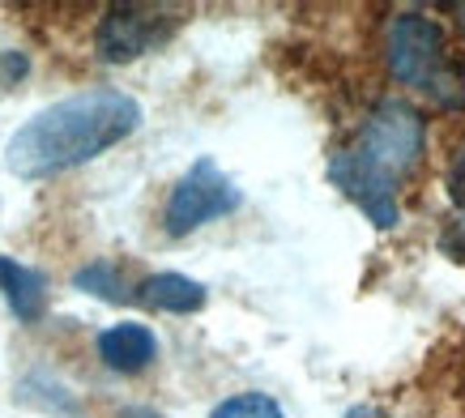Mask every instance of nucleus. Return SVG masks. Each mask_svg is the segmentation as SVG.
I'll list each match as a JSON object with an SVG mask.
<instances>
[{"instance_id":"14","label":"nucleus","mask_w":465,"mask_h":418,"mask_svg":"<svg viewBox=\"0 0 465 418\" xmlns=\"http://www.w3.org/2000/svg\"><path fill=\"white\" fill-rule=\"evenodd\" d=\"M115 418H167V414H158V410H150V405H120Z\"/></svg>"},{"instance_id":"11","label":"nucleus","mask_w":465,"mask_h":418,"mask_svg":"<svg viewBox=\"0 0 465 418\" xmlns=\"http://www.w3.org/2000/svg\"><path fill=\"white\" fill-rule=\"evenodd\" d=\"M440 244H444V252H452L457 261H465V209L449 223V231H444V239H440Z\"/></svg>"},{"instance_id":"2","label":"nucleus","mask_w":465,"mask_h":418,"mask_svg":"<svg viewBox=\"0 0 465 418\" xmlns=\"http://www.w3.org/2000/svg\"><path fill=\"white\" fill-rule=\"evenodd\" d=\"M427 150V120L406 98H381L367 112L359 137L329 158L333 188L351 196L381 231L401 223L397 193Z\"/></svg>"},{"instance_id":"5","label":"nucleus","mask_w":465,"mask_h":418,"mask_svg":"<svg viewBox=\"0 0 465 418\" xmlns=\"http://www.w3.org/2000/svg\"><path fill=\"white\" fill-rule=\"evenodd\" d=\"M180 17L175 9H163V5H115L107 9L94 30V52L107 65H128V60L154 52L175 35Z\"/></svg>"},{"instance_id":"13","label":"nucleus","mask_w":465,"mask_h":418,"mask_svg":"<svg viewBox=\"0 0 465 418\" xmlns=\"http://www.w3.org/2000/svg\"><path fill=\"white\" fill-rule=\"evenodd\" d=\"M0 73H5V77H22V73H26V56H14V52L0 56Z\"/></svg>"},{"instance_id":"4","label":"nucleus","mask_w":465,"mask_h":418,"mask_svg":"<svg viewBox=\"0 0 465 418\" xmlns=\"http://www.w3.org/2000/svg\"><path fill=\"white\" fill-rule=\"evenodd\" d=\"M243 205V193L223 175V167L213 158H197L193 167L180 175V184L171 188L167 209H163V226L167 235H193L197 226L226 218Z\"/></svg>"},{"instance_id":"3","label":"nucleus","mask_w":465,"mask_h":418,"mask_svg":"<svg viewBox=\"0 0 465 418\" xmlns=\"http://www.w3.org/2000/svg\"><path fill=\"white\" fill-rule=\"evenodd\" d=\"M389 69H393V77L401 85L419 90V95H431L444 107L465 98L461 73L452 65L444 26L427 14L393 17V26H389Z\"/></svg>"},{"instance_id":"10","label":"nucleus","mask_w":465,"mask_h":418,"mask_svg":"<svg viewBox=\"0 0 465 418\" xmlns=\"http://www.w3.org/2000/svg\"><path fill=\"white\" fill-rule=\"evenodd\" d=\"M210 418H286V414L269 393H235V397L213 405Z\"/></svg>"},{"instance_id":"1","label":"nucleus","mask_w":465,"mask_h":418,"mask_svg":"<svg viewBox=\"0 0 465 418\" xmlns=\"http://www.w3.org/2000/svg\"><path fill=\"white\" fill-rule=\"evenodd\" d=\"M142 120L145 112L133 95L94 85L30 115L5 145V167L22 180H52L128 141Z\"/></svg>"},{"instance_id":"6","label":"nucleus","mask_w":465,"mask_h":418,"mask_svg":"<svg viewBox=\"0 0 465 418\" xmlns=\"http://www.w3.org/2000/svg\"><path fill=\"white\" fill-rule=\"evenodd\" d=\"M99 359L103 367H112L120 376H137L158 359V337L150 324L142 321H120L107 324L99 333Z\"/></svg>"},{"instance_id":"7","label":"nucleus","mask_w":465,"mask_h":418,"mask_svg":"<svg viewBox=\"0 0 465 418\" xmlns=\"http://www.w3.org/2000/svg\"><path fill=\"white\" fill-rule=\"evenodd\" d=\"M0 294L22 324L43 321V312H47V278L39 269L22 265L17 256H0Z\"/></svg>"},{"instance_id":"9","label":"nucleus","mask_w":465,"mask_h":418,"mask_svg":"<svg viewBox=\"0 0 465 418\" xmlns=\"http://www.w3.org/2000/svg\"><path fill=\"white\" fill-rule=\"evenodd\" d=\"M73 286L85 294H94V299H103V304H133L137 299V286L120 274V265H112V261H90L85 269H77L73 274Z\"/></svg>"},{"instance_id":"8","label":"nucleus","mask_w":465,"mask_h":418,"mask_svg":"<svg viewBox=\"0 0 465 418\" xmlns=\"http://www.w3.org/2000/svg\"><path fill=\"white\" fill-rule=\"evenodd\" d=\"M137 299L154 312H171V316H188V312H201L210 291L201 286L197 278L188 274H150V278L137 286Z\"/></svg>"},{"instance_id":"12","label":"nucleus","mask_w":465,"mask_h":418,"mask_svg":"<svg viewBox=\"0 0 465 418\" xmlns=\"http://www.w3.org/2000/svg\"><path fill=\"white\" fill-rule=\"evenodd\" d=\"M449 193L465 209V145L457 150V158H452V167H449Z\"/></svg>"}]
</instances>
